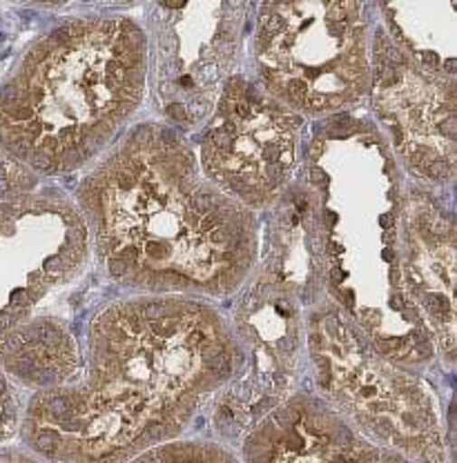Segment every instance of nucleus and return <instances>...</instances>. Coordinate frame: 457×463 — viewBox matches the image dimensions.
Here are the masks:
<instances>
[{"label": "nucleus", "instance_id": "nucleus-1", "mask_svg": "<svg viewBox=\"0 0 457 463\" xmlns=\"http://www.w3.org/2000/svg\"><path fill=\"white\" fill-rule=\"evenodd\" d=\"M242 364L214 306L134 294L91 318L83 373L33 392L18 434L47 463H129L181 439Z\"/></svg>", "mask_w": 457, "mask_h": 463}, {"label": "nucleus", "instance_id": "nucleus-2", "mask_svg": "<svg viewBox=\"0 0 457 463\" xmlns=\"http://www.w3.org/2000/svg\"><path fill=\"white\" fill-rule=\"evenodd\" d=\"M91 252L119 286L152 297H234L259 260L254 212L213 185L163 120L138 123L76 190Z\"/></svg>", "mask_w": 457, "mask_h": 463}, {"label": "nucleus", "instance_id": "nucleus-3", "mask_svg": "<svg viewBox=\"0 0 457 463\" xmlns=\"http://www.w3.org/2000/svg\"><path fill=\"white\" fill-rule=\"evenodd\" d=\"M301 176L319 207L326 298L384 359L422 374L437 352L404 283V172L386 138L353 114L324 118Z\"/></svg>", "mask_w": 457, "mask_h": 463}, {"label": "nucleus", "instance_id": "nucleus-4", "mask_svg": "<svg viewBox=\"0 0 457 463\" xmlns=\"http://www.w3.org/2000/svg\"><path fill=\"white\" fill-rule=\"evenodd\" d=\"M148 94L146 29L129 16L54 27L0 83V152L36 176L94 165Z\"/></svg>", "mask_w": 457, "mask_h": 463}, {"label": "nucleus", "instance_id": "nucleus-5", "mask_svg": "<svg viewBox=\"0 0 457 463\" xmlns=\"http://www.w3.org/2000/svg\"><path fill=\"white\" fill-rule=\"evenodd\" d=\"M306 356L317 394L368 441L411 463H449L431 385L384 359L328 298L306 312Z\"/></svg>", "mask_w": 457, "mask_h": 463}, {"label": "nucleus", "instance_id": "nucleus-6", "mask_svg": "<svg viewBox=\"0 0 457 463\" xmlns=\"http://www.w3.org/2000/svg\"><path fill=\"white\" fill-rule=\"evenodd\" d=\"M259 85L301 118L350 114L370 91L364 3H263L252 32Z\"/></svg>", "mask_w": 457, "mask_h": 463}, {"label": "nucleus", "instance_id": "nucleus-7", "mask_svg": "<svg viewBox=\"0 0 457 463\" xmlns=\"http://www.w3.org/2000/svg\"><path fill=\"white\" fill-rule=\"evenodd\" d=\"M248 14L230 0L148 5V91L163 123L181 134L208 123L237 74Z\"/></svg>", "mask_w": 457, "mask_h": 463}, {"label": "nucleus", "instance_id": "nucleus-8", "mask_svg": "<svg viewBox=\"0 0 457 463\" xmlns=\"http://www.w3.org/2000/svg\"><path fill=\"white\" fill-rule=\"evenodd\" d=\"M304 129L301 116L237 71L204 125L201 172L254 214L268 212L300 176Z\"/></svg>", "mask_w": 457, "mask_h": 463}, {"label": "nucleus", "instance_id": "nucleus-9", "mask_svg": "<svg viewBox=\"0 0 457 463\" xmlns=\"http://www.w3.org/2000/svg\"><path fill=\"white\" fill-rule=\"evenodd\" d=\"M228 321L243 364L216 394L213 428L221 441H237L297 392L306 365V310L290 289L254 265Z\"/></svg>", "mask_w": 457, "mask_h": 463}, {"label": "nucleus", "instance_id": "nucleus-10", "mask_svg": "<svg viewBox=\"0 0 457 463\" xmlns=\"http://www.w3.org/2000/svg\"><path fill=\"white\" fill-rule=\"evenodd\" d=\"M88 225L74 201L33 183L0 190V332L33 317L36 307L88 268Z\"/></svg>", "mask_w": 457, "mask_h": 463}, {"label": "nucleus", "instance_id": "nucleus-11", "mask_svg": "<svg viewBox=\"0 0 457 463\" xmlns=\"http://www.w3.org/2000/svg\"><path fill=\"white\" fill-rule=\"evenodd\" d=\"M370 108L397 165L435 190L455 181V80L422 71L375 27L370 36Z\"/></svg>", "mask_w": 457, "mask_h": 463}, {"label": "nucleus", "instance_id": "nucleus-12", "mask_svg": "<svg viewBox=\"0 0 457 463\" xmlns=\"http://www.w3.org/2000/svg\"><path fill=\"white\" fill-rule=\"evenodd\" d=\"M399 257L406 292L451 368L457 347L455 221L420 183H404L399 210Z\"/></svg>", "mask_w": 457, "mask_h": 463}, {"label": "nucleus", "instance_id": "nucleus-13", "mask_svg": "<svg viewBox=\"0 0 457 463\" xmlns=\"http://www.w3.org/2000/svg\"><path fill=\"white\" fill-rule=\"evenodd\" d=\"M243 463H411L375 446L319 394L295 392L242 441Z\"/></svg>", "mask_w": 457, "mask_h": 463}, {"label": "nucleus", "instance_id": "nucleus-14", "mask_svg": "<svg viewBox=\"0 0 457 463\" xmlns=\"http://www.w3.org/2000/svg\"><path fill=\"white\" fill-rule=\"evenodd\" d=\"M257 268L290 289L306 312L326 301L319 207L304 176L266 212Z\"/></svg>", "mask_w": 457, "mask_h": 463}, {"label": "nucleus", "instance_id": "nucleus-15", "mask_svg": "<svg viewBox=\"0 0 457 463\" xmlns=\"http://www.w3.org/2000/svg\"><path fill=\"white\" fill-rule=\"evenodd\" d=\"M0 368L32 392L62 388L83 373V350L67 323L32 317L0 332Z\"/></svg>", "mask_w": 457, "mask_h": 463}, {"label": "nucleus", "instance_id": "nucleus-16", "mask_svg": "<svg viewBox=\"0 0 457 463\" xmlns=\"http://www.w3.org/2000/svg\"><path fill=\"white\" fill-rule=\"evenodd\" d=\"M393 45L422 71L455 80V3H379Z\"/></svg>", "mask_w": 457, "mask_h": 463}, {"label": "nucleus", "instance_id": "nucleus-17", "mask_svg": "<svg viewBox=\"0 0 457 463\" xmlns=\"http://www.w3.org/2000/svg\"><path fill=\"white\" fill-rule=\"evenodd\" d=\"M129 463H242V459L224 443L176 439V441L154 448Z\"/></svg>", "mask_w": 457, "mask_h": 463}, {"label": "nucleus", "instance_id": "nucleus-18", "mask_svg": "<svg viewBox=\"0 0 457 463\" xmlns=\"http://www.w3.org/2000/svg\"><path fill=\"white\" fill-rule=\"evenodd\" d=\"M18 390L21 388L0 368V446L21 432L23 412H25L27 402H23Z\"/></svg>", "mask_w": 457, "mask_h": 463}, {"label": "nucleus", "instance_id": "nucleus-19", "mask_svg": "<svg viewBox=\"0 0 457 463\" xmlns=\"http://www.w3.org/2000/svg\"><path fill=\"white\" fill-rule=\"evenodd\" d=\"M0 463H47L27 446H0Z\"/></svg>", "mask_w": 457, "mask_h": 463}]
</instances>
